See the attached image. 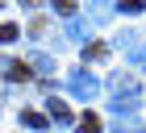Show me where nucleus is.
Wrapping results in <instances>:
<instances>
[{
	"label": "nucleus",
	"mask_w": 146,
	"mask_h": 133,
	"mask_svg": "<svg viewBox=\"0 0 146 133\" xmlns=\"http://www.w3.org/2000/svg\"><path fill=\"white\" fill-rule=\"evenodd\" d=\"M138 38H142V33H134V29H125V33H117V42H113V46H117V50H125V54H134L138 46H142V42H138Z\"/></svg>",
	"instance_id": "nucleus-8"
},
{
	"label": "nucleus",
	"mask_w": 146,
	"mask_h": 133,
	"mask_svg": "<svg viewBox=\"0 0 146 133\" xmlns=\"http://www.w3.org/2000/svg\"><path fill=\"white\" fill-rule=\"evenodd\" d=\"M113 13H117V4H92L88 21H113Z\"/></svg>",
	"instance_id": "nucleus-9"
},
{
	"label": "nucleus",
	"mask_w": 146,
	"mask_h": 133,
	"mask_svg": "<svg viewBox=\"0 0 146 133\" xmlns=\"http://www.w3.org/2000/svg\"><path fill=\"white\" fill-rule=\"evenodd\" d=\"M109 92H113V100H138V75L134 71H113Z\"/></svg>",
	"instance_id": "nucleus-2"
},
{
	"label": "nucleus",
	"mask_w": 146,
	"mask_h": 133,
	"mask_svg": "<svg viewBox=\"0 0 146 133\" xmlns=\"http://www.w3.org/2000/svg\"><path fill=\"white\" fill-rule=\"evenodd\" d=\"M129 66H138V71H146V46H138L134 54H129Z\"/></svg>",
	"instance_id": "nucleus-16"
},
{
	"label": "nucleus",
	"mask_w": 146,
	"mask_h": 133,
	"mask_svg": "<svg viewBox=\"0 0 146 133\" xmlns=\"http://www.w3.org/2000/svg\"><path fill=\"white\" fill-rule=\"evenodd\" d=\"M17 38H21L17 25H0V46H4V42H17Z\"/></svg>",
	"instance_id": "nucleus-15"
},
{
	"label": "nucleus",
	"mask_w": 146,
	"mask_h": 133,
	"mask_svg": "<svg viewBox=\"0 0 146 133\" xmlns=\"http://www.w3.org/2000/svg\"><path fill=\"white\" fill-rule=\"evenodd\" d=\"M21 125H25V129H46L50 117H42V112H21Z\"/></svg>",
	"instance_id": "nucleus-10"
},
{
	"label": "nucleus",
	"mask_w": 146,
	"mask_h": 133,
	"mask_svg": "<svg viewBox=\"0 0 146 133\" xmlns=\"http://www.w3.org/2000/svg\"><path fill=\"white\" fill-rule=\"evenodd\" d=\"M113 112H117V117H134V112H138V100H113Z\"/></svg>",
	"instance_id": "nucleus-13"
},
{
	"label": "nucleus",
	"mask_w": 146,
	"mask_h": 133,
	"mask_svg": "<svg viewBox=\"0 0 146 133\" xmlns=\"http://www.w3.org/2000/svg\"><path fill=\"white\" fill-rule=\"evenodd\" d=\"M67 92L75 100H84V104H92L96 92H100V83H96V75H88V71H71L67 75Z\"/></svg>",
	"instance_id": "nucleus-1"
},
{
	"label": "nucleus",
	"mask_w": 146,
	"mask_h": 133,
	"mask_svg": "<svg viewBox=\"0 0 146 133\" xmlns=\"http://www.w3.org/2000/svg\"><path fill=\"white\" fill-rule=\"evenodd\" d=\"M117 9H121V13H142L146 0H125V4H117Z\"/></svg>",
	"instance_id": "nucleus-17"
},
{
	"label": "nucleus",
	"mask_w": 146,
	"mask_h": 133,
	"mask_svg": "<svg viewBox=\"0 0 146 133\" xmlns=\"http://www.w3.org/2000/svg\"><path fill=\"white\" fill-rule=\"evenodd\" d=\"M75 133H100V121L88 112V117H79V121H75Z\"/></svg>",
	"instance_id": "nucleus-11"
},
{
	"label": "nucleus",
	"mask_w": 146,
	"mask_h": 133,
	"mask_svg": "<svg viewBox=\"0 0 146 133\" xmlns=\"http://www.w3.org/2000/svg\"><path fill=\"white\" fill-rule=\"evenodd\" d=\"M113 133H146V125L138 121V117H117V121H113Z\"/></svg>",
	"instance_id": "nucleus-7"
},
{
	"label": "nucleus",
	"mask_w": 146,
	"mask_h": 133,
	"mask_svg": "<svg viewBox=\"0 0 146 133\" xmlns=\"http://www.w3.org/2000/svg\"><path fill=\"white\" fill-rule=\"evenodd\" d=\"M0 71H4V79H9V83H21V79H25V58H4V63H0Z\"/></svg>",
	"instance_id": "nucleus-5"
},
{
	"label": "nucleus",
	"mask_w": 146,
	"mask_h": 133,
	"mask_svg": "<svg viewBox=\"0 0 146 133\" xmlns=\"http://www.w3.org/2000/svg\"><path fill=\"white\" fill-rule=\"evenodd\" d=\"M104 54H109V50H104V46H96V42H92V46H84V58H88V63H100Z\"/></svg>",
	"instance_id": "nucleus-14"
},
{
	"label": "nucleus",
	"mask_w": 146,
	"mask_h": 133,
	"mask_svg": "<svg viewBox=\"0 0 146 133\" xmlns=\"http://www.w3.org/2000/svg\"><path fill=\"white\" fill-rule=\"evenodd\" d=\"M25 66H34V75H54V58L50 54H42V50H34V54H25Z\"/></svg>",
	"instance_id": "nucleus-4"
},
{
	"label": "nucleus",
	"mask_w": 146,
	"mask_h": 133,
	"mask_svg": "<svg viewBox=\"0 0 146 133\" xmlns=\"http://www.w3.org/2000/svg\"><path fill=\"white\" fill-rule=\"evenodd\" d=\"M88 33H92L88 17H71V21L63 25V38H71V42H88Z\"/></svg>",
	"instance_id": "nucleus-3"
},
{
	"label": "nucleus",
	"mask_w": 146,
	"mask_h": 133,
	"mask_svg": "<svg viewBox=\"0 0 146 133\" xmlns=\"http://www.w3.org/2000/svg\"><path fill=\"white\" fill-rule=\"evenodd\" d=\"M50 9H54L58 17H63V21H71V17H79V13H75V0H58V4H50Z\"/></svg>",
	"instance_id": "nucleus-12"
},
{
	"label": "nucleus",
	"mask_w": 146,
	"mask_h": 133,
	"mask_svg": "<svg viewBox=\"0 0 146 133\" xmlns=\"http://www.w3.org/2000/svg\"><path fill=\"white\" fill-rule=\"evenodd\" d=\"M50 121H54V125H75V112H71L67 104H58V100H50Z\"/></svg>",
	"instance_id": "nucleus-6"
}]
</instances>
